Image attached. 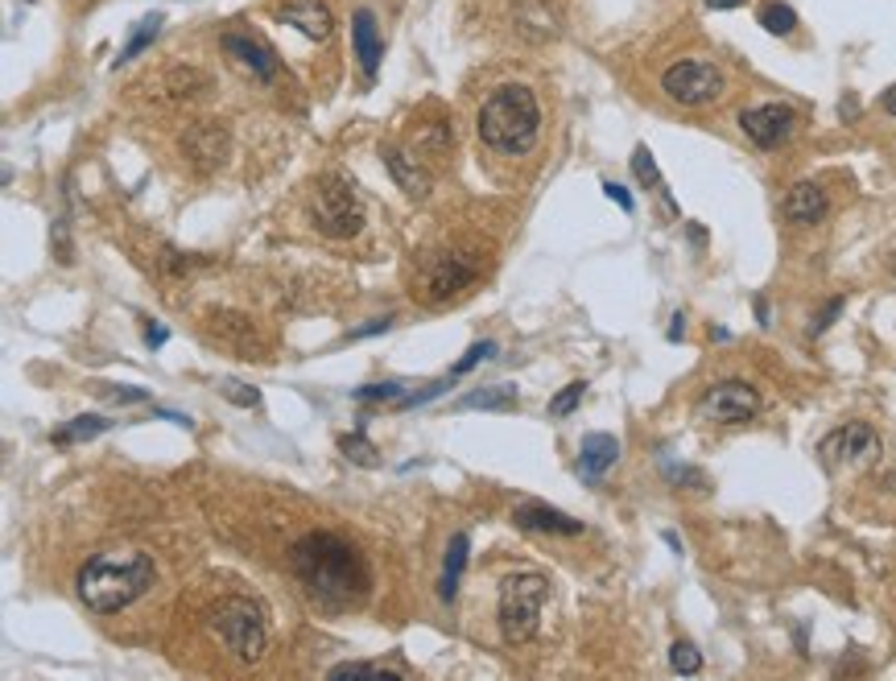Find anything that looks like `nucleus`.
Segmentation results:
<instances>
[{
  "mask_svg": "<svg viewBox=\"0 0 896 681\" xmlns=\"http://www.w3.org/2000/svg\"><path fill=\"white\" fill-rule=\"evenodd\" d=\"M289 570L306 599L331 615L359 607L373 591V570L364 562V554L327 528H314L289 545Z\"/></svg>",
  "mask_w": 896,
  "mask_h": 681,
  "instance_id": "f257e3e1",
  "label": "nucleus"
},
{
  "mask_svg": "<svg viewBox=\"0 0 896 681\" xmlns=\"http://www.w3.org/2000/svg\"><path fill=\"white\" fill-rule=\"evenodd\" d=\"M153 579H157V566L150 554H96L84 562L75 587H79L87 612L117 615L124 607H133L153 587Z\"/></svg>",
  "mask_w": 896,
  "mask_h": 681,
  "instance_id": "f03ea898",
  "label": "nucleus"
},
{
  "mask_svg": "<svg viewBox=\"0 0 896 681\" xmlns=\"http://www.w3.org/2000/svg\"><path fill=\"white\" fill-rule=\"evenodd\" d=\"M475 133L484 141V149L505 157H521L538 145V133H542V108H538V96L521 83H505L496 87L484 108H479V120H475Z\"/></svg>",
  "mask_w": 896,
  "mask_h": 681,
  "instance_id": "7ed1b4c3",
  "label": "nucleus"
},
{
  "mask_svg": "<svg viewBox=\"0 0 896 681\" xmlns=\"http://www.w3.org/2000/svg\"><path fill=\"white\" fill-rule=\"evenodd\" d=\"M545 595H550V582L538 570H524L500 582V632L508 645H524L538 636Z\"/></svg>",
  "mask_w": 896,
  "mask_h": 681,
  "instance_id": "20e7f679",
  "label": "nucleus"
},
{
  "mask_svg": "<svg viewBox=\"0 0 896 681\" xmlns=\"http://www.w3.org/2000/svg\"><path fill=\"white\" fill-rule=\"evenodd\" d=\"M211 628L223 640L228 652H236L240 661H261L265 657V615L248 599H220L211 607Z\"/></svg>",
  "mask_w": 896,
  "mask_h": 681,
  "instance_id": "39448f33",
  "label": "nucleus"
},
{
  "mask_svg": "<svg viewBox=\"0 0 896 681\" xmlns=\"http://www.w3.org/2000/svg\"><path fill=\"white\" fill-rule=\"evenodd\" d=\"M479 277V265L463 253H430L422 256V265L413 272V298L425 306H446L451 298L472 286Z\"/></svg>",
  "mask_w": 896,
  "mask_h": 681,
  "instance_id": "423d86ee",
  "label": "nucleus"
},
{
  "mask_svg": "<svg viewBox=\"0 0 896 681\" xmlns=\"http://www.w3.org/2000/svg\"><path fill=\"white\" fill-rule=\"evenodd\" d=\"M310 215H314V227L322 236H355L359 223H364V211H359V199H355V187L339 174H327L319 178V187L310 194Z\"/></svg>",
  "mask_w": 896,
  "mask_h": 681,
  "instance_id": "0eeeda50",
  "label": "nucleus"
},
{
  "mask_svg": "<svg viewBox=\"0 0 896 681\" xmlns=\"http://www.w3.org/2000/svg\"><path fill=\"white\" fill-rule=\"evenodd\" d=\"M661 91L682 108H707L723 96V70L703 58H682L661 75Z\"/></svg>",
  "mask_w": 896,
  "mask_h": 681,
  "instance_id": "6e6552de",
  "label": "nucleus"
},
{
  "mask_svg": "<svg viewBox=\"0 0 896 681\" xmlns=\"http://www.w3.org/2000/svg\"><path fill=\"white\" fill-rule=\"evenodd\" d=\"M756 413H761V392L744 380H719L698 401V417L715 422V426H744Z\"/></svg>",
  "mask_w": 896,
  "mask_h": 681,
  "instance_id": "1a4fd4ad",
  "label": "nucleus"
},
{
  "mask_svg": "<svg viewBox=\"0 0 896 681\" xmlns=\"http://www.w3.org/2000/svg\"><path fill=\"white\" fill-rule=\"evenodd\" d=\"M822 467L839 471V467H855V462H872L880 455V434L867 422H847V426L830 429L827 438L818 443Z\"/></svg>",
  "mask_w": 896,
  "mask_h": 681,
  "instance_id": "9d476101",
  "label": "nucleus"
},
{
  "mask_svg": "<svg viewBox=\"0 0 896 681\" xmlns=\"http://www.w3.org/2000/svg\"><path fill=\"white\" fill-rule=\"evenodd\" d=\"M740 129L756 149H777L785 145L797 129V112L789 103H761V108H744L740 112Z\"/></svg>",
  "mask_w": 896,
  "mask_h": 681,
  "instance_id": "9b49d317",
  "label": "nucleus"
},
{
  "mask_svg": "<svg viewBox=\"0 0 896 681\" xmlns=\"http://www.w3.org/2000/svg\"><path fill=\"white\" fill-rule=\"evenodd\" d=\"M512 521H517V528H529V533H558V537H578V533H583V521L550 509V504H538V500L517 504V509H512Z\"/></svg>",
  "mask_w": 896,
  "mask_h": 681,
  "instance_id": "f8f14e48",
  "label": "nucleus"
},
{
  "mask_svg": "<svg viewBox=\"0 0 896 681\" xmlns=\"http://www.w3.org/2000/svg\"><path fill=\"white\" fill-rule=\"evenodd\" d=\"M277 18L286 21V25H294L298 34H306L310 42H327V37L335 34V18H331V9H327L322 0H294Z\"/></svg>",
  "mask_w": 896,
  "mask_h": 681,
  "instance_id": "ddd939ff",
  "label": "nucleus"
},
{
  "mask_svg": "<svg viewBox=\"0 0 896 681\" xmlns=\"http://www.w3.org/2000/svg\"><path fill=\"white\" fill-rule=\"evenodd\" d=\"M781 211H785V220L794 223V227H814V223H822V215L830 211V199L818 182H797V187H789Z\"/></svg>",
  "mask_w": 896,
  "mask_h": 681,
  "instance_id": "4468645a",
  "label": "nucleus"
},
{
  "mask_svg": "<svg viewBox=\"0 0 896 681\" xmlns=\"http://www.w3.org/2000/svg\"><path fill=\"white\" fill-rule=\"evenodd\" d=\"M380 157H385V170L392 174V182L406 190L409 199H430L434 178L418 166V157H409L406 149H397V145H385V149H380Z\"/></svg>",
  "mask_w": 896,
  "mask_h": 681,
  "instance_id": "2eb2a0df",
  "label": "nucleus"
},
{
  "mask_svg": "<svg viewBox=\"0 0 896 681\" xmlns=\"http://www.w3.org/2000/svg\"><path fill=\"white\" fill-rule=\"evenodd\" d=\"M352 46H355V58H359L364 79H376L385 46H380V30H376L373 9H355V13H352Z\"/></svg>",
  "mask_w": 896,
  "mask_h": 681,
  "instance_id": "dca6fc26",
  "label": "nucleus"
},
{
  "mask_svg": "<svg viewBox=\"0 0 896 681\" xmlns=\"http://www.w3.org/2000/svg\"><path fill=\"white\" fill-rule=\"evenodd\" d=\"M616 459H620V443L611 434H587L583 446H578V476L587 483H599L604 471L616 467Z\"/></svg>",
  "mask_w": 896,
  "mask_h": 681,
  "instance_id": "f3484780",
  "label": "nucleus"
},
{
  "mask_svg": "<svg viewBox=\"0 0 896 681\" xmlns=\"http://www.w3.org/2000/svg\"><path fill=\"white\" fill-rule=\"evenodd\" d=\"M223 51L232 54L240 67L248 70L253 79H261V83H269L273 75H277V58H273V51L269 46H261V42H253V37L228 34L223 37Z\"/></svg>",
  "mask_w": 896,
  "mask_h": 681,
  "instance_id": "a211bd4d",
  "label": "nucleus"
},
{
  "mask_svg": "<svg viewBox=\"0 0 896 681\" xmlns=\"http://www.w3.org/2000/svg\"><path fill=\"white\" fill-rule=\"evenodd\" d=\"M182 154L195 157L199 166H220L223 154H228V133H223L220 124H195L187 136H182Z\"/></svg>",
  "mask_w": 896,
  "mask_h": 681,
  "instance_id": "6ab92c4d",
  "label": "nucleus"
},
{
  "mask_svg": "<svg viewBox=\"0 0 896 681\" xmlns=\"http://www.w3.org/2000/svg\"><path fill=\"white\" fill-rule=\"evenodd\" d=\"M347 678H397V681H409L413 669L397 657H385V661H343V665H331L327 669V681H347Z\"/></svg>",
  "mask_w": 896,
  "mask_h": 681,
  "instance_id": "aec40b11",
  "label": "nucleus"
},
{
  "mask_svg": "<svg viewBox=\"0 0 896 681\" xmlns=\"http://www.w3.org/2000/svg\"><path fill=\"white\" fill-rule=\"evenodd\" d=\"M467 549H472V537H467V533H455L451 545H446V562H442V582H439L442 603H455L463 570H467Z\"/></svg>",
  "mask_w": 896,
  "mask_h": 681,
  "instance_id": "412c9836",
  "label": "nucleus"
},
{
  "mask_svg": "<svg viewBox=\"0 0 896 681\" xmlns=\"http://www.w3.org/2000/svg\"><path fill=\"white\" fill-rule=\"evenodd\" d=\"M112 426L108 417H91V413H84V417H75V422H67L63 429H54L51 443L58 446H70V443H91V438H100L103 429Z\"/></svg>",
  "mask_w": 896,
  "mask_h": 681,
  "instance_id": "4be33fe9",
  "label": "nucleus"
},
{
  "mask_svg": "<svg viewBox=\"0 0 896 681\" xmlns=\"http://www.w3.org/2000/svg\"><path fill=\"white\" fill-rule=\"evenodd\" d=\"M455 409H517V389L512 384H491V389H475Z\"/></svg>",
  "mask_w": 896,
  "mask_h": 681,
  "instance_id": "5701e85b",
  "label": "nucleus"
},
{
  "mask_svg": "<svg viewBox=\"0 0 896 681\" xmlns=\"http://www.w3.org/2000/svg\"><path fill=\"white\" fill-rule=\"evenodd\" d=\"M761 25L773 37H785L797 30V13L789 9V4H781V0H768V4L761 9Z\"/></svg>",
  "mask_w": 896,
  "mask_h": 681,
  "instance_id": "b1692460",
  "label": "nucleus"
},
{
  "mask_svg": "<svg viewBox=\"0 0 896 681\" xmlns=\"http://www.w3.org/2000/svg\"><path fill=\"white\" fill-rule=\"evenodd\" d=\"M157 30H162V13H153V18H145V21H141V25H136V34L129 37V46L120 51V58H117V63H129V58H136V54L145 51V46H150L153 37H157Z\"/></svg>",
  "mask_w": 896,
  "mask_h": 681,
  "instance_id": "393cba45",
  "label": "nucleus"
},
{
  "mask_svg": "<svg viewBox=\"0 0 896 681\" xmlns=\"http://www.w3.org/2000/svg\"><path fill=\"white\" fill-rule=\"evenodd\" d=\"M339 450H343L352 462H359V467H376V446L364 438V429H355V434H347V438H339Z\"/></svg>",
  "mask_w": 896,
  "mask_h": 681,
  "instance_id": "a878e982",
  "label": "nucleus"
},
{
  "mask_svg": "<svg viewBox=\"0 0 896 681\" xmlns=\"http://www.w3.org/2000/svg\"><path fill=\"white\" fill-rule=\"evenodd\" d=\"M670 665H674V673H682V678H694V673L703 669V657H698V648H694L690 640H677V645L670 648Z\"/></svg>",
  "mask_w": 896,
  "mask_h": 681,
  "instance_id": "bb28decb",
  "label": "nucleus"
},
{
  "mask_svg": "<svg viewBox=\"0 0 896 681\" xmlns=\"http://www.w3.org/2000/svg\"><path fill=\"white\" fill-rule=\"evenodd\" d=\"M632 174H637V182L649 190H665L661 187V174H657V161H653V154L644 149V145H637V154H632Z\"/></svg>",
  "mask_w": 896,
  "mask_h": 681,
  "instance_id": "cd10ccee",
  "label": "nucleus"
},
{
  "mask_svg": "<svg viewBox=\"0 0 896 681\" xmlns=\"http://www.w3.org/2000/svg\"><path fill=\"white\" fill-rule=\"evenodd\" d=\"M355 401H389V405H397L401 397H406V384H397V380H380V384H364V389L352 392Z\"/></svg>",
  "mask_w": 896,
  "mask_h": 681,
  "instance_id": "c85d7f7f",
  "label": "nucleus"
},
{
  "mask_svg": "<svg viewBox=\"0 0 896 681\" xmlns=\"http://www.w3.org/2000/svg\"><path fill=\"white\" fill-rule=\"evenodd\" d=\"M583 392H587V384L583 380H575V384H566V389L550 401V417H571L578 409V401H583Z\"/></svg>",
  "mask_w": 896,
  "mask_h": 681,
  "instance_id": "c756f323",
  "label": "nucleus"
},
{
  "mask_svg": "<svg viewBox=\"0 0 896 681\" xmlns=\"http://www.w3.org/2000/svg\"><path fill=\"white\" fill-rule=\"evenodd\" d=\"M491 356H496V343H491V339L472 343V347H467V356H463V359L455 364V368H451V376L458 380V376H467V372L475 368V364H484V359H491Z\"/></svg>",
  "mask_w": 896,
  "mask_h": 681,
  "instance_id": "7c9ffc66",
  "label": "nucleus"
},
{
  "mask_svg": "<svg viewBox=\"0 0 896 681\" xmlns=\"http://www.w3.org/2000/svg\"><path fill=\"white\" fill-rule=\"evenodd\" d=\"M220 392L240 409H253L256 401H261V392H256L253 384H244V380H220Z\"/></svg>",
  "mask_w": 896,
  "mask_h": 681,
  "instance_id": "2f4dec72",
  "label": "nucleus"
},
{
  "mask_svg": "<svg viewBox=\"0 0 896 681\" xmlns=\"http://www.w3.org/2000/svg\"><path fill=\"white\" fill-rule=\"evenodd\" d=\"M839 314H843V298H830V302H827V310H822V314H818V319H814L810 335H822V331H827V326L834 323V319H839Z\"/></svg>",
  "mask_w": 896,
  "mask_h": 681,
  "instance_id": "473e14b6",
  "label": "nucleus"
},
{
  "mask_svg": "<svg viewBox=\"0 0 896 681\" xmlns=\"http://www.w3.org/2000/svg\"><path fill=\"white\" fill-rule=\"evenodd\" d=\"M108 401H117V405H141V401H150V392L145 389H112L108 392Z\"/></svg>",
  "mask_w": 896,
  "mask_h": 681,
  "instance_id": "72a5a7b5",
  "label": "nucleus"
},
{
  "mask_svg": "<svg viewBox=\"0 0 896 681\" xmlns=\"http://www.w3.org/2000/svg\"><path fill=\"white\" fill-rule=\"evenodd\" d=\"M604 194H608L611 203H620V206L628 211V215H632V206H637V203H632V194H628V190L620 187V182H604Z\"/></svg>",
  "mask_w": 896,
  "mask_h": 681,
  "instance_id": "f704fd0d",
  "label": "nucleus"
},
{
  "mask_svg": "<svg viewBox=\"0 0 896 681\" xmlns=\"http://www.w3.org/2000/svg\"><path fill=\"white\" fill-rule=\"evenodd\" d=\"M389 326H392V319H373L368 326H355L352 339H368V335H380V331H389Z\"/></svg>",
  "mask_w": 896,
  "mask_h": 681,
  "instance_id": "c9c22d12",
  "label": "nucleus"
},
{
  "mask_svg": "<svg viewBox=\"0 0 896 681\" xmlns=\"http://www.w3.org/2000/svg\"><path fill=\"white\" fill-rule=\"evenodd\" d=\"M166 339H169L166 326H145V343H150V347H162Z\"/></svg>",
  "mask_w": 896,
  "mask_h": 681,
  "instance_id": "e433bc0d",
  "label": "nucleus"
},
{
  "mask_svg": "<svg viewBox=\"0 0 896 681\" xmlns=\"http://www.w3.org/2000/svg\"><path fill=\"white\" fill-rule=\"evenodd\" d=\"M880 108H884V112H888V116H896V83L888 87V91H884V96H880Z\"/></svg>",
  "mask_w": 896,
  "mask_h": 681,
  "instance_id": "4c0bfd02",
  "label": "nucleus"
},
{
  "mask_svg": "<svg viewBox=\"0 0 896 681\" xmlns=\"http://www.w3.org/2000/svg\"><path fill=\"white\" fill-rule=\"evenodd\" d=\"M748 0H707V9H740Z\"/></svg>",
  "mask_w": 896,
  "mask_h": 681,
  "instance_id": "58836bf2",
  "label": "nucleus"
},
{
  "mask_svg": "<svg viewBox=\"0 0 896 681\" xmlns=\"http://www.w3.org/2000/svg\"><path fill=\"white\" fill-rule=\"evenodd\" d=\"M682 323H686V319H682V314H674V326H670V339H682Z\"/></svg>",
  "mask_w": 896,
  "mask_h": 681,
  "instance_id": "ea45409f",
  "label": "nucleus"
},
{
  "mask_svg": "<svg viewBox=\"0 0 896 681\" xmlns=\"http://www.w3.org/2000/svg\"><path fill=\"white\" fill-rule=\"evenodd\" d=\"M893 277H896V260H893Z\"/></svg>",
  "mask_w": 896,
  "mask_h": 681,
  "instance_id": "a19ab883",
  "label": "nucleus"
}]
</instances>
